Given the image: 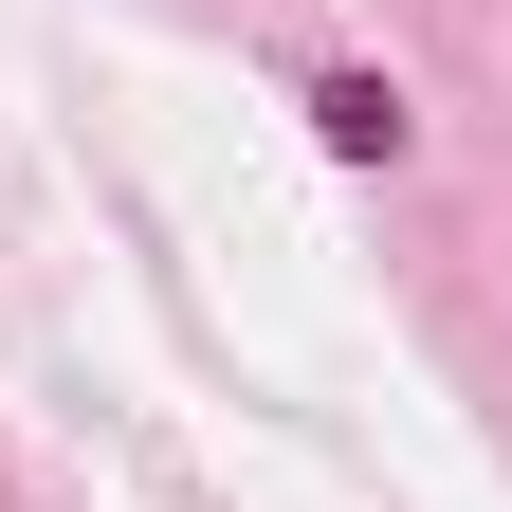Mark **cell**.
Instances as JSON below:
<instances>
[{"label": "cell", "instance_id": "obj_1", "mask_svg": "<svg viewBox=\"0 0 512 512\" xmlns=\"http://www.w3.org/2000/svg\"><path fill=\"white\" fill-rule=\"evenodd\" d=\"M311 128H330V165H403V147H421L403 74H366V55H348V74H311Z\"/></svg>", "mask_w": 512, "mask_h": 512}]
</instances>
